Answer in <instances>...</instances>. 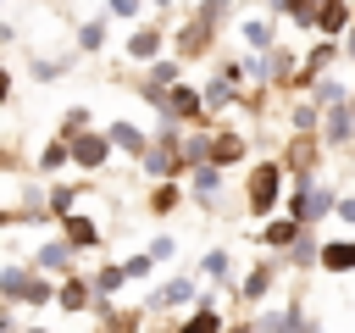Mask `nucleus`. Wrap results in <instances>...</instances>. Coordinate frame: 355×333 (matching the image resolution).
Instances as JSON below:
<instances>
[{"instance_id": "4468645a", "label": "nucleus", "mask_w": 355, "mask_h": 333, "mask_svg": "<svg viewBox=\"0 0 355 333\" xmlns=\"http://www.w3.org/2000/svg\"><path fill=\"white\" fill-rule=\"evenodd\" d=\"M183 333H222V322H216V311H200V316H189Z\"/></svg>"}, {"instance_id": "ddd939ff", "label": "nucleus", "mask_w": 355, "mask_h": 333, "mask_svg": "<svg viewBox=\"0 0 355 333\" xmlns=\"http://www.w3.org/2000/svg\"><path fill=\"white\" fill-rule=\"evenodd\" d=\"M122 278H128V266H105V272L94 278V289H100V294H111V289H122Z\"/></svg>"}, {"instance_id": "423d86ee", "label": "nucleus", "mask_w": 355, "mask_h": 333, "mask_svg": "<svg viewBox=\"0 0 355 333\" xmlns=\"http://www.w3.org/2000/svg\"><path fill=\"white\" fill-rule=\"evenodd\" d=\"M239 155H244V139H233V133L211 139V161H216V166H227V161H239Z\"/></svg>"}, {"instance_id": "cd10ccee", "label": "nucleus", "mask_w": 355, "mask_h": 333, "mask_svg": "<svg viewBox=\"0 0 355 333\" xmlns=\"http://www.w3.org/2000/svg\"><path fill=\"white\" fill-rule=\"evenodd\" d=\"M349 56H355V28H349Z\"/></svg>"}, {"instance_id": "6e6552de", "label": "nucleus", "mask_w": 355, "mask_h": 333, "mask_svg": "<svg viewBox=\"0 0 355 333\" xmlns=\"http://www.w3.org/2000/svg\"><path fill=\"white\" fill-rule=\"evenodd\" d=\"M349 117H355L349 105H333V117H327V139H333V144H344V139H349Z\"/></svg>"}, {"instance_id": "f257e3e1", "label": "nucleus", "mask_w": 355, "mask_h": 333, "mask_svg": "<svg viewBox=\"0 0 355 333\" xmlns=\"http://www.w3.org/2000/svg\"><path fill=\"white\" fill-rule=\"evenodd\" d=\"M272 200H277V166L266 161V166H255V178H250V205H255V211H266Z\"/></svg>"}, {"instance_id": "6ab92c4d", "label": "nucleus", "mask_w": 355, "mask_h": 333, "mask_svg": "<svg viewBox=\"0 0 355 333\" xmlns=\"http://www.w3.org/2000/svg\"><path fill=\"white\" fill-rule=\"evenodd\" d=\"M266 283H272V272H266V266H255V272H250V283H244V294L255 300V294H266Z\"/></svg>"}, {"instance_id": "5701e85b", "label": "nucleus", "mask_w": 355, "mask_h": 333, "mask_svg": "<svg viewBox=\"0 0 355 333\" xmlns=\"http://www.w3.org/2000/svg\"><path fill=\"white\" fill-rule=\"evenodd\" d=\"M139 11H144V0H111V17H128V22H133Z\"/></svg>"}, {"instance_id": "f03ea898", "label": "nucleus", "mask_w": 355, "mask_h": 333, "mask_svg": "<svg viewBox=\"0 0 355 333\" xmlns=\"http://www.w3.org/2000/svg\"><path fill=\"white\" fill-rule=\"evenodd\" d=\"M161 111H166L172 122H178V117H194V111H200V94L178 83V89H166V100H161Z\"/></svg>"}, {"instance_id": "b1692460", "label": "nucleus", "mask_w": 355, "mask_h": 333, "mask_svg": "<svg viewBox=\"0 0 355 333\" xmlns=\"http://www.w3.org/2000/svg\"><path fill=\"white\" fill-rule=\"evenodd\" d=\"M67 155H72V150H61V144H50V150H44V155H39V166H44V172H50V166H61V161H67Z\"/></svg>"}, {"instance_id": "9b49d317", "label": "nucleus", "mask_w": 355, "mask_h": 333, "mask_svg": "<svg viewBox=\"0 0 355 333\" xmlns=\"http://www.w3.org/2000/svg\"><path fill=\"white\" fill-rule=\"evenodd\" d=\"M333 56H338V50H333V44H316V50H311V61H305V72H300V78H311V72H322V67H327V61H333Z\"/></svg>"}, {"instance_id": "0eeeda50", "label": "nucleus", "mask_w": 355, "mask_h": 333, "mask_svg": "<svg viewBox=\"0 0 355 333\" xmlns=\"http://www.w3.org/2000/svg\"><path fill=\"white\" fill-rule=\"evenodd\" d=\"M322 266H327V272H349V266H355V244H327V250H322Z\"/></svg>"}, {"instance_id": "412c9836", "label": "nucleus", "mask_w": 355, "mask_h": 333, "mask_svg": "<svg viewBox=\"0 0 355 333\" xmlns=\"http://www.w3.org/2000/svg\"><path fill=\"white\" fill-rule=\"evenodd\" d=\"M266 239H272V244H294V222H272Z\"/></svg>"}, {"instance_id": "393cba45", "label": "nucleus", "mask_w": 355, "mask_h": 333, "mask_svg": "<svg viewBox=\"0 0 355 333\" xmlns=\"http://www.w3.org/2000/svg\"><path fill=\"white\" fill-rule=\"evenodd\" d=\"M50 205H55V211H72V189H67V183H61V189H55V194H50Z\"/></svg>"}, {"instance_id": "c756f323", "label": "nucleus", "mask_w": 355, "mask_h": 333, "mask_svg": "<svg viewBox=\"0 0 355 333\" xmlns=\"http://www.w3.org/2000/svg\"><path fill=\"white\" fill-rule=\"evenodd\" d=\"M155 6H166V0H155Z\"/></svg>"}, {"instance_id": "9d476101", "label": "nucleus", "mask_w": 355, "mask_h": 333, "mask_svg": "<svg viewBox=\"0 0 355 333\" xmlns=\"http://www.w3.org/2000/svg\"><path fill=\"white\" fill-rule=\"evenodd\" d=\"M78 44H83V50H100V44H105V28H100V22H83V28H78Z\"/></svg>"}, {"instance_id": "aec40b11", "label": "nucleus", "mask_w": 355, "mask_h": 333, "mask_svg": "<svg viewBox=\"0 0 355 333\" xmlns=\"http://www.w3.org/2000/svg\"><path fill=\"white\" fill-rule=\"evenodd\" d=\"M194 189H200V194H211V189H216V161H211V166H200V172H194Z\"/></svg>"}, {"instance_id": "bb28decb", "label": "nucleus", "mask_w": 355, "mask_h": 333, "mask_svg": "<svg viewBox=\"0 0 355 333\" xmlns=\"http://www.w3.org/2000/svg\"><path fill=\"white\" fill-rule=\"evenodd\" d=\"M61 305H83V283H67L61 289Z\"/></svg>"}, {"instance_id": "2eb2a0df", "label": "nucleus", "mask_w": 355, "mask_h": 333, "mask_svg": "<svg viewBox=\"0 0 355 333\" xmlns=\"http://www.w3.org/2000/svg\"><path fill=\"white\" fill-rule=\"evenodd\" d=\"M316 105H344V89L327 78V83H316Z\"/></svg>"}, {"instance_id": "a211bd4d", "label": "nucleus", "mask_w": 355, "mask_h": 333, "mask_svg": "<svg viewBox=\"0 0 355 333\" xmlns=\"http://www.w3.org/2000/svg\"><path fill=\"white\" fill-rule=\"evenodd\" d=\"M205 278H227V250H211L205 255Z\"/></svg>"}, {"instance_id": "c85d7f7f", "label": "nucleus", "mask_w": 355, "mask_h": 333, "mask_svg": "<svg viewBox=\"0 0 355 333\" xmlns=\"http://www.w3.org/2000/svg\"><path fill=\"white\" fill-rule=\"evenodd\" d=\"M349 111H355V100H349Z\"/></svg>"}, {"instance_id": "a878e982", "label": "nucleus", "mask_w": 355, "mask_h": 333, "mask_svg": "<svg viewBox=\"0 0 355 333\" xmlns=\"http://www.w3.org/2000/svg\"><path fill=\"white\" fill-rule=\"evenodd\" d=\"M150 261H155V255H133V261H128V278H144V272H150Z\"/></svg>"}, {"instance_id": "20e7f679", "label": "nucleus", "mask_w": 355, "mask_h": 333, "mask_svg": "<svg viewBox=\"0 0 355 333\" xmlns=\"http://www.w3.org/2000/svg\"><path fill=\"white\" fill-rule=\"evenodd\" d=\"M155 50H161V28H139V33L128 39V56H133V61H150Z\"/></svg>"}, {"instance_id": "f8f14e48", "label": "nucleus", "mask_w": 355, "mask_h": 333, "mask_svg": "<svg viewBox=\"0 0 355 333\" xmlns=\"http://www.w3.org/2000/svg\"><path fill=\"white\" fill-rule=\"evenodd\" d=\"M327 205H333V194H327V189H311V194H305V211H300V216H322Z\"/></svg>"}, {"instance_id": "1a4fd4ad", "label": "nucleus", "mask_w": 355, "mask_h": 333, "mask_svg": "<svg viewBox=\"0 0 355 333\" xmlns=\"http://www.w3.org/2000/svg\"><path fill=\"white\" fill-rule=\"evenodd\" d=\"M100 233H94V222H83V216H72L67 222V244H94Z\"/></svg>"}, {"instance_id": "39448f33", "label": "nucleus", "mask_w": 355, "mask_h": 333, "mask_svg": "<svg viewBox=\"0 0 355 333\" xmlns=\"http://www.w3.org/2000/svg\"><path fill=\"white\" fill-rule=\"evenodd\" d=\"M111 139H116V144H122L128 155H150V139H144V133H139L133 122H116V128H111Z\"/></svg>"}, {"instance_id": "dca6fc26", "label": "nucleus", "mask_w": 355, "mask_h": 333, "mask_svg": "<svg viewBox=\"0 0 355 333\" xmlns=\"http://www.w3.org/2000/svg\"><path fill=\"white\" fill-rule=\"evenodd\" d=\"M244 39L261 50V44H272V28H266V22H244Z\"/></svg>"}, {"instance_id": "7ed1b4c3", "label": "nucleus", "mask_w": 355, "mask_h": 333, "mask_svg": "<svg viewBox=\"0 0 355 333\" xmlns=\"http://www.w3.org/2000/svg\"><path fill=\"white\" fill-rule=\"evenodd\" d=\"M72 161H83V166H100V161H105V139H100V133H83V139H72Z\"/></svg>"}, {"instance_id": "f3484780", "label": "nucleus", "mask_w": 355, "mask_h": 333, "mask_svg": "<svg viewBox=\"0 0 355 333\" xmlns=\"http://www.w3.org/2000/svg\"><path fill=\"white\" fill-rule=\"evenodd\" d=\"M227 100H233V89H227V83H222V78H216V83H211V89H205V105H216V111H222V105H227Z\"/></svg>"}, {"instance_id": "4be33fe9", "label": "nucleus", "mask_w": 355, "mask_h": 333, "mask_svg": "<svg viewBox=\"0 0 355 333\" xmlns=\"http://www.w3.org/2000/svg\"><path fill=\"white\" fill-rule=\"evenodd\" d=\"M61 261H67V244H44L39 250V266H61Z\"/></svg>"}]
</instances>
